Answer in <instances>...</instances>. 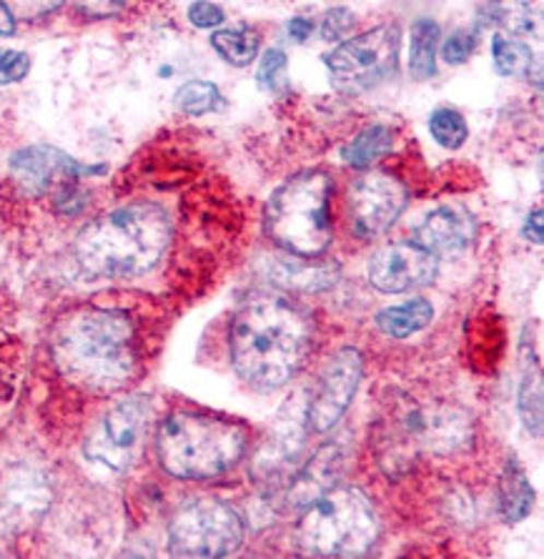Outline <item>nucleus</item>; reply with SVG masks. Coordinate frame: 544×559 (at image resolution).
I'll return each instance as SVG.
<instances>
[{
    "label": "nucleus",
    "instance_id": "3",
    "mask_svg": "<svg viewBox=\"0 0 544 559\" xmlns=\"http://www.w3.org/2000/svg\"><path fill=\"white\" fill-rule=\"evenodd\" d=\"M172 243V218L158 203H129L88 224L75 259L91 276L131 278L158 264Z\"/></svg>",
    "mask_w": 544,
    "mask_h": 559
},
{
    "label": "nucleus",
    "instance_id": "18",
    "mask_svg": "<svg viewBox=\"0 0 544 559\" xmlns=\"http://www.w3.org/2000/svg\"><path fill=\"white\" fill-rule=\"evenodd\" d=\"M392 146L394 135L387 126H369V129H364L352 143H346L342 148V158L344 164L362 171V168H371V164H377L379 158L392 154Z\"/></svg>",
    "mask_w": 544,
    "mask_h": 559
},
{
    "label": "nucleus",
    "instance_id": "16",
    "mask_svg": "<svg viewBox=\"0 0 544 559\" xmlns=\"http://www.w3.org/2000/svg\"><path fill=\"white\" fill-rule=\"evenodd\" d=\"M534 507V489L527 481V474L522 472L520 464L509 460L505 474L499 481V512L505 516V522L517 524L522 522Z\"/></svg>",
    "mask_w": 544,
    "mask_h": 559
},
{
    "label": "nucleus",
    "instance_id": "9",
    "mask_svg": "<svg viewBox=\"0 0 544 559\" xmlns=\"http://www.w3.org/2000/svg\"><path fill=\"white\" fill-rule=\"evenodd\" d=\"M362 381V354L356 349H342L327 361L321 374L314 384L309 404L304 409L306 427L317 435H324L352 404L356 389Z\"/></svg>",
    "mask_w": 544,
    "mask_h": 559
},
{
    "label": "nucleus",
    "instance_id": "12",
    "mask_svg": "<svg viewBox=\"0 0 544 559\" xmlns=\"http://www.w3.org/2000/svg\"><path fill=\"white\" fill-rule=\"evenodd\" d=\"M437 257L419 243L399 241L379 249L369 261V282L385 294H404L437 278Z\"/></svg>",
    "mask_w": 544,
    "mask_h": 559
},
{
    "label": "nucleus",
    "instance_id": "8",
    "mask_svg": "<svg viewBox=\"0 0 544 559\" xmlns=\"http://www.w3.org/2000/svg\"><path fill=\"white\" fill-rule=\"evenodd\" d=\"M241 542L244 520L218 499H197L181 507L168 530V549L176 557H228Z\"/></svg>",
    "mask_w": 544,
    "mask_h": 559
},
{
    "label": "nucleus",
    "instance_id": "33",
    "mask_svg": "<svg viewBox=\"0 0 544 559\" xmlns=\"http://www.w3.org/2000/svg\"><path fill=\"white\" fill-rule=\"evenodd\" d=\"M524 236L534 243H542V209H537L534 214H530V218H527Z\"/></svg>",
    "mask_w": 544,
    "mask_h": 559
},
{
    "label": "nucleus",
    "instance_id": "28",
    "mask_svg": "<svg viewBox=\"0 0 544 559\" xmlns=\"http://www.w3.org/2000/svg\"><path fill=\"white\" fill-rule=\"evenodd\" d=\"M354 15L346 8H331L321 21V38L329 40V44H336V40L346 38V33L352 31Z\"/></svg>",
    "mask_w": 544,
    "mask_h": 559
},
{
    "label": "nucleus",
    "instance_id": "1",
    "mask_svg": "<svg viewBox=\"0 0 544 559\" xmlns=\"http://www.w3.org/2000/svg\"><path fill=\"white\" fill-rule=\"evenodd\" d=\"M314 344L311 319L282 296L246 301L232 326L236 374L261 392L284 386L304 367Z\"/></svg>",
    "mask_w": 544,
    "mask_h": 559
},
{
    "label": "nucleus",
    "instance_id": "4",
    "mask_svg": "<svg viewBox=\"0 0 544 559\" xmlns=\"http://www.w3.org/2000/svg\"><path fill=\"white\" fill-rule=\"evenodd\" d=\"M156 447L168 474L178 479H211L241 460L246 429L228 419L176 412L161 421Z\"/></svg>",
    "mask_w": 544,
    "mask_h": 559
},
{
    "label": "nucleus",
    "instance_id": "19",
    "mask_svg": "<svg viewBox=\"0 0 544 559\" xmlns=\"http://www.w3.org/2000/svg\"><path fill=\"white\" fill-rule=\"evenodd\" d=\"M439 25L429 19H419L412 25L410 44V73L416 81H427L437 73Z\"/></svg>",
    "mask_w": 544,
    "mask_h": 559
},
{
    "label": "nucleus",
    "instance_id": "21",
    "mask_svg": "<svg viewBox=\"0 0 544 559\" xmlns=\"http://www.w3.org/2000/svg\"><path fill=\"white\" fill-rule=\"evenodd\" d=\"M492 58H495L497 73L507 75V79H524L532 73L534 66L532 48L507 36L492 38Z\"/></svg>",
    "mask_w": 544,
    "mask_h": 559
},
{
    "label": "nucleus",
    "instance_id": "7",
    "mask_svg": "<svg viewBox=\"0 0 544 559\" xmlns=\"http://www.w3.org/2000/svg\"><path fill=\"white\" fill-rule=\"evenodd\" d=\"M399 44L402 31L397 23L379 25L346 40L327 56L331 86L346 96H356L392 79L399 66Z\"/></svg>",
    "mask_w": 544,
    "mask_h": 559
},
{
    "label": "nucleus",
    "instance_id": "10",
    "mask_svg": "<svg viewBox=\"0 0 544 559\" xmlns=\"http://www.w3.org/2000/svg\"><path fill=\"white\" fill-rule=\"evenodd\" d=\"M406 206V189L394 176L369 171L348 191V214L359 239H377L397 224Z\"/></svg>",
    "mask_w": 544,
    "mask_h": 559
},
{
    "label": "nucleus",
    "instance_id": "5",
    "mask_svg": "<svg viewBox=\"0 0 544 559\" xmlns=\"http://www.w3.org/2000/svg\"><path fill=\"white\" fill-rule=\"evenodd\" d=\"M331 179L324 171H304L271 193L263 211L267 236L276 247L301 259L321 257L331 243Z\"/></svg>",
    "mask_w": 544,
    "mask_h": 559
},
{
    "label": "nucleus",
    "instance_id": "17",
    "mask_svg": "<svg viewBox=\"0 0 544 559\" xmlns=\"http://www.w3.org/2000/svg\"><path fill=\"white\" fill-rule=\"evenodd\" d=\"M435 319V309L427 299H412L404 301L402 307H389L377 317V326L392 338H406L416 332H422L424 326H429V321Z\"/></svg>",
    "mask_w": 544,
    "mask_h": 559
},
{
    "label": "nucleus",
    "instance_id": "2",
    "mask_svg": "<svg viewBox=\"0 0 544 559\" xmlns=\"http://www.w3.org/2000/svg\"><path fill=\"white\" fill-rule=\"evenodd\" d=\"M54 357L73 384L91 392H116L135 374V329L123 311L79 309L58 321Z\"/></svg>",
    "mask_w": 544,
    "mask_h": 559
},
{
    "label": "nucleus",
    "instance_id": "25",
    "mask_svg": "<svg viewBox=\"0 0 544 559\" xmlns=\"http://www.w3.org/2000/svg\"><path fill=\"white\" fill-rule=\"evenodd\" d=\"M286 71H288V61H286L284 50L282 48L267 50L261 58L259 73H257L259 88L267 93H282L288 86Z\"/></svg>",
    "mask_w": 544,
    "mask_h": 559
},
{
    "label": "nucleus",
    "instance_id": "20",
    "mask_svg": "<svg viewBox=\"0 0 544 559\" xmlns=\"http://www.w3.org/2000/svg\"><path fill=\"white\" fill-rule=\"evenodd\" d=\"M211 46L216 48V53L224 58L226 63H232L236 68L249 66L253 58L259 53V33H253L249 28H228V31H216L211 36Z\"/></svg>",
    "mask_w": 544,
    "mask_h": 559
},
{
    "label": "nucleus",
    "instance_id": "24",
    "mask_svg": "<svg viewBox=\"0 0 544 559\" xmlns=\"http://www.w3.org/2000/svg\"><path fill=\"white\" fill-rule=\"evenodd\" d=\"M429 131L435 135V141L439 143L441 148L454 151L462 146L470 135V129H466V121L462 118V114H457L454 108H437L435 114L429 118Z\"/></svg>",
    "mask_w": 544,
    "mask_h": 559
},
{
    "label": "nucleus",
    "instance_id": "13",
    "mask_svg": "<svg viewBox=\"0 0 544 559\" xmlns=\"http://www.w3.org/2000/svg\"><path fill=\"white\" fill-rule=\"evenodd\" d=\"M477 226L470 211L459 206H441L424 218L416 228V241L435 257H457L472 247Z\"/></svg>",
    "mask_w": 544,
    "mask_h": 559
},
{
    "label": "nucleus",
    "instance_id": "6",
    "mask_svg": "<svg viewBox=\"0 0 544 559\" xmlns=\"http://www.w3.org/2000/svg\"><path fill=\"white\" fill-rule=\"evenodd\" d=\"M379 537L377 512L359 489L331 487L306 507L299 545L321 557L367 555Z\"/></svg>",
    "mask_w": 544,
    "mask_h": 559
},
{
    "label": "nucleus",
    "instance_id": "29",
    "mask_svg": "<svg viewBox=\"0 0 544 559\" xmlns=\"http://www.w3.org/2000/svg\"><path fill=\"white\" fill-rule=\"evenodd\" d=\"M31 71V58L21 50L0 48V83L23 81L25 73Z\"/></svg>",
    "mask_w": 544,
    "mask_h": 559
},
{
    "label": "nucleus",
    "instance_id": "11",
    "mask_svg": "<svg viewBox=\"0 0 544 559\" xmlns=\"http://www.w3.org/2000/svg\"><path fill=\"white\" fill-rule=\"evenodd\" d=\"M149 414L146 400H126L116 404L100 421V429L88 439L86 454L93 462L106 464L110 469H126L133 462L135 449L146 431Z\"/></svg>",
    "mask_w": 544,
    "mask_h": 559
},
{
    "label": "nucleus",
    "instance_id": "14",
    "mask_svg": "<svg viewBox=\"0 0 544 559\" xmlns=\"http://www.w3.org/2000/svg\"><path fill=\"white\" fill-rule=\"evenodd\" d=\"M11 171L25 191L40 193L54 183L56 176H79V174H96L100 168H86L79 160L66 156L63 151L50 146H31L19 151L11 158Z\"/></svg>",
    "mask_w": 544,
    "mask_h": 559
},
{
    "label": "nucleus",
    "instance_id": "15",
    "mask_svg": "<svg viewBox=\"0 0 544 559\" xmlns=\"http://www.w3.org/2000/svg\"><path fill=\"white\" fill-rule=\"evenodd\" d=\"M339 467H342V460H339V449L336 447H324L319 449L317 456L306 464L304 472L296 477L294 487H292V502L309 507L314 499L319 495H324L327 489L334 485Z\"/></svg>",
    "mask_w": 544,
    "mask_h": 559
},
{
    "label": "nucleus",
    "instance_id": "23",
    "mask_svg": "<svg viewBox=\"0 0 544 559\" xmlns=\"http://www.w3.org/2000/svg\"><path fill=\"white\" fill-rule=\"evenodd\" d=\"M176 106L181 108L184 114L189 116H203V114H211L216 111L221 106V93L214 86V83L209 81H191V83H184L181 88L176 91Z\"/></svg>",
    "mask_w": 544,
    "mask_h": 559
},
{
    "label": "nucleus",
    "instance_id": "32",
    "mask_svg": "<svg viewBox=\"0 0 544 559\" xmlns=\"http://www.w3.org/2000/svg\"><path fill=\"white\" fill-rule=\"evenodd\" d=\"M314 23L309 19H292L288 21V36H292L296 44H304L306 38L311 36Z\"/></svg>",
    "mask_w": 544,
    "mask_h": 559
},
{
    "label": "nucleus",
    "instance_id": "27",
    "mask_svg": "<svg viewBox=\"0 0 544 559\" xmlns=\"http://www.w3.org/2000/svg\"><path fill=\"white\" fill-rule=\"evenodd\" d=\"M474 46H477V40H474L472 33L457 31L445 40V46H441V58H445L449 66H459L474 53Z\"/></svg>",
    "mask_w": 544,
    "mask_h": 559
},
{
    "label": "nucleus",
    "instance_id": "31",
    "mask_svg": "<svg viewBox=\"0 0 544 559\" xmlns=\"http://www.w3.org/2000/svg\"><path fill=\"white\" fill-rule=\"evenodd\" d=\"M75 3L88 19H110V15L121 13L129 0H75Z\"/></svg>",
    "mask_w": 544,
    "mask_h": 559
},
{
    "label": "nucleus",
    "instance_id": "26",
    "mask_svg": "<svg viewBox=\"0 0 544 559\" xmlns=\"http://www.w3.org/2000/svg\"><path fill=\"white\" fill-rule=\"evenodd\" d=\"M8 11L13 13V19L21 21H38L44 15L54 13L56 8L63 5V0H8Z\"/></svg>",
    "mask_w": 544,
    "mask_h": 559
},
{
    "label": "nucleus",
    "instance_id": "34",
    "mask_svg": "<svg viewBox=\"0 0 544 559\" xmlns=\"http://www.w3.org/2000/svg\"><path fill=\"white\" fill-rule=\"evenodd\" d=\"M15 31V19L13 13L8 11V5L0 0V36H11V33Z\"/></svg>",
    "mask_w": 544,
    "mask_h": 559
},
{
    "label": "nucleus",
    "instance_id": "22",
    "mask_svg": "<svg viewBox=\"0 0 544 559\" xmlns=\"http://www.w3.org/2000/svg\"><path fill=\"white\" fill-rule=\"evenodd\" d=\"M520 412L524 425L534 435H542V374L540 364L524 359L522 364V386H520Z\"/></svg>",
    "mask_w": 544,
    "mask_h": 559
},
{
    "label": "nucleus",
    "instance_id": "30",
    "mask_svg": "<svg viewBox=\"0 0 544 559\" xmlns=\"http://www.w3.org/2000/svg\"><path fill=\"white\" fill-rule=\"evenodd\" d=\"M189 21L197 28H216V25L224 23V11L216 3H209V0H197L189 8Z\"/></svg>",
    "mask_w": 544,
    "mask_h": 559
}]
</instances>
